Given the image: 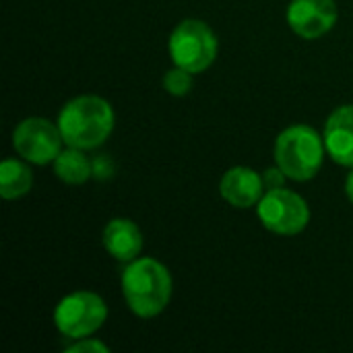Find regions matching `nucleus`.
<instances>
[{"mask_svg":"<svg viewBox=\"0 0 353 353\" xmlns=\"http://www.w3.org/2000/svg\"><path fill=\"white\" fill-rule=\"evenodd\" d=\"M345 194H347V199L352 201L353 205V168L352 172L347 174V178H345Z\"/></svg>","mask_w":353,"mask_h":353,"instance_id":"17","label":"nucleus"},{"mask_svg":"<svg viewBox=\"0 0 353 353\" xmlns=\"http://www.w3.org/2000/svg\"><path fill=\"white\" fill-rule=\"evenodd\" d=\"M54 174L58 176V180H62L64 184L70 186H79L85 184L91 174H93V165L89 161V157L85 155L83 149H74V147H66L60 151V155L54 159Z\"/></svg>","mask_w":353,"mask_h":353,"instance_id":"13","label":"nucleus"},{"mask_svg":"<svg viewBox=\"0 0 353 353\" xmlns=\"http://www.w3.org/2000/svg\"><path fill=\"white\" fill-rule=\"evenodd\" d=\"M68 353H110V347L103 345L101 341L93 339V337H83V339H74V343L70 347H66Z\"/></svg>","mask_w":353,"mask_h":353,"instance_id":"15","label":"nucleus"},{"mask_svg":"<svg viewBox=\"0 0 353 353\" xmlns=\"http://www.w3.org/2000/svg\"><path fill=\"white\" fill-rule=\"evenodd\" d=\"M256 215L265 230L277 236H298L310 221V207L298 192L290 188H273L263 194Z\"/></svg>","mask_w":353,"mask_h":353,"instance_id":"6","label":"nucleus"},{"mask_svg":"<svg viewBox=\"0 0 353 353\" xmlns=\"http://www.w3.org/2000/svg\"><path fill=\"white\" fill-rule=\"evenodd\" d=\"M327 153L343 168H353V103L337 108L323 130Z\"/></svg>","mask_w":353,"mask_h":353,"instance_id":"10","label":"nucleus"},{"mask_svg":"<svg viewBox=\"0 0 353 353\" xmlns=\"http://www.w3.org/2000/svg\"><path fill=\"white\" fill-rule=\"evenodd\" d=\"M64 145L58 122H50L39 116L25 118L12 130V147L21 159L33 165H48L60 155Z\"/></svg>","mask_w":353,"mask_h":353,"instance_id":"7","label":"nucleus"},{"mask_svg":"<svg viewBox=\"0 0 353 353\" xmlns=\"http://www.w3.org/2000/svg\"><path fill=\"white\" fill-rule=\"evenodd\" d=\"M285 17L298 37L319 39L335 27L339 10L335 0H292Z\"/></svg>","mask_w":353,"mask_h":353,"instance_id":"8","label":"nucleus"},{"mask_svg":"<svg viewBox=\"0 0 353 353\" xmlns=\"http://www.w3.org/2000/svg\"><path fill=\"white\" fill-rule=\"evenodd\" d=\"M325 153V137L308 124L288 126L279 132L273 149L275 165L294 182L312 180L323 168Z\"/></svg>","mask_w":353,"mask_h":353,"instance_id":"3","label":"nucleus"},{"mask_svg":"<svg viewBox=\"0 0 353 353\" xmlns=\"http://www.w3.org/2000/svg\"><path fill=\"white\" fill-rule=\"evenodd\" d=\"M285 178H288V176H285L277 165H275V168H271V170H267V172L263 174V180H265V188H267V190L281 188Z\"/></svg>","mask_w":353,"mask_h":353,"instance_id":"16","label":"nucleus"},{"mask_svg":"<svg viewBox=\"0 0 353 353\" xmlns=\"http://www.w3.org/2000/svg\"><path fill=\"white\" fill-rule=\"evenodd\" d=\"M174 292V281L163 263L151 256H139L126 263L122 271V296L126 306L139 319L159 316Z\"/></svg>","mask_w":353,"mask_h":353,"instance_id":"1","label":"nucleus"},{"mask_svg":"<svg viewBox=\"0 0 353 353\" xmlns=\"http://www.w3.org/2000/svg\"><path fill=\"white\" fill-rule=\"evenodd\" d=\"M116 124L110 101L99 95H79L64 103L58 114V128L64 145L91 151L103 145Z\"/></svg>","mask_w":353,"mask_h":353,"instance_id":"2","label":"nucleus"},{"mask_svg":"<svg viewBox=\"0 0 353 353\" xmlns=\"http://www.w3.org/2000/svg\"><path fill=\"white\" fill-rule=\"evenodd\" d=\"M168 52L174 66L192 74L205 72L217 58L219 41L215 31L199 19H184L170 35Z\"/></svg>","mask_w":353,"mask_h":353,"instance_id":"4","label":"nucleus"},{"mask_svg":"<svg viewBox=\"0 0 353 353\" xmlns=\"http://www.w3.org/2000/svg\"><path fill=\"white\" fill-rule=\"evenodd\" d=\"M25 161V159H23ZM19 159H4L0 163V196L4 201H14L25 196L33 188V172L27 163Z\"/></svg>","mask_w":353,"mask_h":353,"instance_id":"12","label":"nucleus"},{"mask_svg":"<svg viewBox=\"0 0 353 353\" xmlns=\"http://www.w3.org/2000/svg\"><path fill=\"white\" fill-rule=\"evenodd\" d=\"M163 89L174 95V97H184L190 93L192 89V72L180 68V66H174L170 68L165 74H163Z\"/></svg>","mask_w":353,"mask_h":353,"instance_id":"14","label":"nucleus"},{"mask_svg":"<svg viewBox=\"0 0 353 353\" xmlns=\"http://www.w3.org/2000/svg\"><path fill=\"white\" fill-rule=\"evenodd\" d=\"M108 321V306L95 292H72L54 308V325L66 339H83L97 333Z\"/></svg>","mask_w":353,"mask_h":353,"instance_id":"5","label":"nucleus"},{"mask_svg":"<svg viewBox=\"0 0 353 353\" xmlns=\"http://www.w3.org/2000/svg\"><path fill=\"white\" fill-rule=\"evenodd\" d=\"M101 242L108 254L120 263H130L139 259L143 250V234L139 225L126 217H116L108 221L101 234Z\"/></svg>","mask_w":353,"mask_h":353,"instance_id":"11","label":"nucleus"},{"mask_svg":"<svg viewBox=\"0 0 353 353\" xmlns=\"http://www.w3.org/2000/svg\"><path fill=\"white\" fill-rule=\"evenodd\" d=\"M219 192L228 205L236 209H250L259 205L267 188H265L263 174L246 165H236L223 174L219 182Z\"/></svg>","mask_w":353,"mask_h":353,"instance_id":"9","label":"nucleus"}]
</instances>
